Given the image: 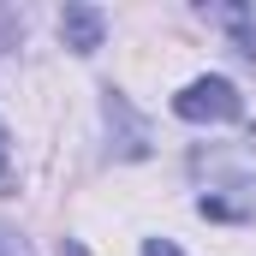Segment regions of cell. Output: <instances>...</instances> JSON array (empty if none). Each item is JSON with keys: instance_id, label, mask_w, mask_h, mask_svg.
I'll return each instance as SVG.
<instances>
[{"instance_id": "7a4b0ae2", "label": "cell", "mask_w": 256, "mask_h": 256, "mask_svg": "<svg viewBox=\"0 0 256 256\" xmlns=\"http://www.w3.org/2000/svg\"><path fill=\"white\" fill-rule=\"evenodd\" d=\"M102 36H108V18H102L96 6H66L60 12V42L72 48V54H96Z\"/></svg>"}, {"instance_id": "6da1fadb", "label": "cell", "mask_w": 256, "mask_h": 256, "mask_svg": "<svg viewBox=\"0 0 256 256\" xmlns=\"http://www.w3.org/2000/svg\"><path fill=\"white\" fill-rule=\"evenodd\" d=\"M173 114L191 120V126H226L244 114V96L226 84V78H191L179 96H173Z\"/></svg>"}, {"instance_id": "3957f363", "label": "cell", "mask_w": 256, "mask_h": 256, "mask_svg": "<svg viewBox=\"0 0 256 256\" xmlns=\"http://www.w3.org/2000/svg\"><path fill=\"white\" fill-rule=\"evenodd\" d=\"M220 18L232 24V36H238V54H244V60H256V12H250V6H226Z\"/></svg>"}, {"instance_id": "277c9868", "label": "cell", "mask_w": 256, "mask_h": 256, "mask_svg": "<svg viewBox=\"0 0 256 256\" xmlns=\"http://www.w3.org/2000/svg\"><path fill=\"white\" fill-rule=\"evenodd\" d=\"M0 256H30V250H24V238H18V232H6V226H0Z\"/></svg>"}, {"instance_id": "5b68a950", "label": "cell", "mask_w": 256, "mask_h": 256, "mask_svg": "<svg viewBox=\"0 0 256 256\" xmlns=\"http://www.w3.org/2000/svg\"><path fill=\"white\" fill-rule=\"evenodd\" d=\"M143 256H179V244H173V238H149V244H143Z\"/></svg>"}, {"instance_id": "8992f818", "label": "cell", "mask_w": 256, "mask_h": 256, "mask_svg": "<svg viewBox=\"0 0 256 256\" xmlns=\"http://www.w3.org/2000/svg\"><path fill=\"white\" fill-rule=\"evenodd\" d=\"M6 149H12V143H6V126H0V179H6Z\"/></svg>"}]
</instances>
